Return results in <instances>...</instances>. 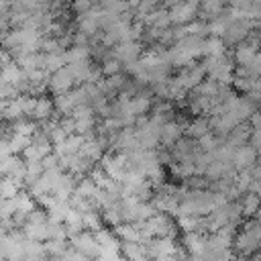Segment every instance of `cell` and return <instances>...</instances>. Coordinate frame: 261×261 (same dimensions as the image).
I'll list each match as a JSON object with an SVG mask.
<instances>
[{"label": "cell", "mask_w": 261, "mask_h": 261, "mask_svg": "<svg viewBox=\"0 0 261 261\" xmlns=\"http://www.w3.org/2000/svg\"><path fill=\"white\" fill-rule=\"evenodd\" d=\"M198 10H200V0H181L179 4L171 6L167 14L173 27H186L188 22L196 20Z\"/></svg>", "instance_id": "1"}, {"label": "cell", "mask_w": 261, "mask_h": 261, "mask_svg": "<svg viewBox=\"0 0 261 261\" xmlns=\"http://www.w3.org/2000/svg\"><path fill=\"white\" fill-rule=\"evenodd\" d=\"M204 77H206V69H204V65L194 61V63L181 67V71H179V75H177L175 80H177V84H179L186 92H192L196 86H200V84L204 82Z\"/></svg>", "instance_id": "2"}, {"label": "cell", "mask_w": 261, "mask_h": 261, "mask_svg": "<svg viewBox=\"0 0 261 261\" xmlns=\"http://www.w3.org/2000/svg\"><path fill=\"white\" fill-rule=\"evenodd\" d=\"M71 245H73V251H77L86 259H98L100 255V247L96 243L94 232H88V230L77 232L75 237H71Z\"/></svg>", "instance_id": "3"}, {"label": "cell", "mask_w": 261, "mask_h": 261, "mask_svg": "<svg viewBox=\"0 0 261 261\" xmlns=\"http://www.w3.org/2000/svg\"><path fill=\"white\" fill-rule=\"evenodd\" d=\"M141 43L139 41H126V43H118L116 47H112V57L118 59L122 65L135 63L141 59Z\"/></svg>", "instance_id": "4"}, {"label": "cell", "mask_w": 261, "mask_h": 261, "mask_svg": "<svg viewBox=\"0 0 261 261\" xmlns=\"http://www.w3.org/2000/svg\"><path fill=\"white\" fill-rule=\"evenodd\" d=\"M232 247H234V251H237V257H251V255H255V253H259V251H261V247H259L257 239H255L251 232L243 230V228L234 234Z\"/></svg>", "instance_id": "5"}, {"label": "cell", "mask_w": 261, "mask_h": 261, "mask_svg": "<svg viewBox=\"0 0 261 261\" xmlns=\"http://www.w3.org/2000/svg\"><path fill=\"white\" fill-rule=\"evenodd\" d=\"M257 151L249 145V143H245V145H241V147H237L234 151H232V165L237 167V171H247V169H251L255 163H257Z\"/></svg>", "instance_id": "6"}, {"label": "cell", "mask_w": 261, "mask_h": 261, "mask_svg": "<svg viewBox=\"0 0 261 261\" xmlns=\"http://www.w3.org/2000/svg\"><path fill=\"white\" fill-rule=\"evenodd\" d=\"M73 86H75V82H73V75L69 73L67 67H61L59 71L51 73V75H49V82H47V88H49L55 96H57V94H65V92H69Z\"/></svg>", "instance_id": "7"}, {"label": "cell", "mask_w": 261, "mask_h": 261, "mask_svg": "<svg viewBox=\"0 0 261 261\" xmlns=\"http://www.w3.org/2000/svg\"><path fill=\"white\" fill-rule=\"evenodd\" d=\"M181 133H184V126H181L179 122H175V120H169V122H165V124L161 126L159 145H161V147H165V149L173 147V145H175V143L181 139Z\"/></svg>", "instance_id": "8"}, {"label": "cell", "mask_w": 261, "mask_h": 261, "mask_svg": "<svg viewBox=\"0 0 261 261\" xmlns=\"http://www.w3.org/2000/svg\"><path fill=\"white\" fill-rule=\"evenodd\" d=\"M249 137H251V126H249V122H239V124L224 137V143H226L228 147L237 149V147L249 143Z\"/></svg>", "instance_id": "9"}, {"label": "cell", "mask_w": 261, "mask_h": 261, "mask_svg": "<svg viewBox=\"0 0 261 261\" xmlns=\"http://www.w3.org/2000/svg\"><path fill=\"white\" fill-rule=\"evenodd\" d=\"M226 8L224 0H200V10H198V16L200 20H212L216 18L218 14H222Z\"/></svg>", "instance_id": "10"}, {"label": "cell", "mask_w": 261, "mask_h": 261, "mask_svg": "<svg viewBox=\"0 0 261 261\" xmlns=\"http://www.w3.org/2000/svg\"><path fill=\"white\" fill-rule=\"evenodd\" d=\"M239 206H241V214L243 218H253L255 212L261 208V198L253 192H245L241 198H239Z\"/></svg>", "instance_id": "11"}, {"label": "cell", "mask_w": 261, "mask_h": 261, "mask_svg": "<svg viewBox=\"0 0 261 261\" xmlns=\"http://www.w3.org/2000/svg\"><path fill=\"white\" fill-rule=\"evenodd\" d=\"M53 102L49 100V98H45V96H41V98H37V102H35V110H33V118H37V120H41V122H47L49 118H51V114H53Z\"/></svg>", "instance_id": "12"}, {"label": "cell", "mask_w": 261, "mask_h": 261, "mask_svg": "<svg viewBox=\"0 0 261 261\" xmlns=\"http://www.w3.org/2000/svg\"><path fill=\"white\" fill-rule=\"evenodd\" d=\"M210 133V120H208V116H198L192 124H188V137H192V139H200V137H204V135H208Z\"/></svg>", "instance_id": "13"}, {"label": "cell", "mask_w": 261, "mask_h": 261, "mask_svg": "<svg viewBox=\"0 0 261 261\" xmlns=\"http://www.w3.org/2000/svg\"><path fill=\"white\" fill-rule=\"evenodd\" d=\"M222 53H226V45L222 43L220 37H208V39H204L202 55L210 57V55H222Z\"/></svg>", "instance_id": "14"}, {"label": "cell", "mask_w": 261, "mask_h": 261, "mask_svg": "<svg viewBox=\"0 0 261 261\" xmlns=\"http://www.w3.org/2000/svg\"><path fill=\"white\" fill-rule=\"evenodd\" d=\"M84 228H90V230H100L102 228V218L98 214V210H90V212H84Z\"/></svg>", "instance_id": "15"}, {"label": "cell", "mask_w": 261, "mask_h": 261, "mask_svg": "<svg viewBox=\"0 0 261 261\" xmlns=\"http://www.w3.org/2000/svg\"><path fill=\"white\" fill-rule=\"evenodd\" d=\"M100 69V73L102 75H114V73H120V69H122V63L118 61V59H114V57H110V59H106V61H102V65L98 67Z\"/></svg>", "instance_id": "16"}, {"label": "cell", "mask_w": 261, "mask_h": 261, "mask_svg": "<svg viewBox=\"0 0 261 261\" xmlns=\"http://www.w3.org/2000/svg\"><path fill=\"white\" fill-rule=\"evenodd\" d=\"M157 2H159V0H139V6L135 8V16L141 18V16L153 12V10L157 8Z\"/></svg>", "instance_id": "17"}, {"label": "cell", "mask_w": 261, "mask_h": 261, "mask_svg": "<svg viewBox=\"0 0 261 261\" xmlns=\"http://www.w3.org/2000/svg\"><path fill=\"white\" fill-rule=\"evenodd\" d=\"M232 86H234L239 92L247 94V92L253 88V77H247V75H234V80H232Z\"/></svg>", "instance_id": "18"}, {"label": "cell", "mask_w": 261, "mask_h": 261, "mask_svg": "<svg viewBox=\"0 0 261 261\" xmlns=\"http://www.w3.org/2000/svg\"><path fill=\"white\" fill-rule=\"evenodd\" d=\"M92 8H94L92 0H71V10H73L77 16L86 14V12H88V10H92Z\"/></svg>", "instance_id": "19"}, {"label": "cell", "mask_w": 261, "mask_h": 261, "mask_svg": "<svg viewBox=\"0 0 261 261\" xmlns=\"http://www.w3.org/2000/svg\"><path fill=\"white\" fill-rule=\"evenodd\" d=\"M249 126H251V130H255V128H261V110H255L251 116H249Z\"/></svg>", "instance_id": "20"}, {"label": "cell", "mask_w": 261, "mask_h": 261, "mask_svg": "<svg viewBox=\"0 0 261 261\" xmlns=\"http://www.w3.org/2000/svg\"><path fill=\"white\" fill-rule=\"evenodd\" d=\"M249 192H253V194H257L261 198V179H253L251 186H249Z\"/></svg>", "instance_id": "21"}, {"label": "cell", "mask_w": 261, "mask_h": 261, "mask_svg": "<svg viewBox=\"0 0 261 261\" xmlns=\"http://www.w3.org/2000/svg\"><path fill=\"white\" fill-rule=\"evenodd\" d=\"M251 90H253V92H257V94L261 96V75L253 80V88H251ZM251 90H249V92H251Z\"/></svg>", "instance_id": "22"}, {"label": "cell", "mask_w": 261, "mask_h": 261, "mask_svg": "<svg viewBox=\"0 0 261 261\" xmlns=\"http://www.w3.org/2000/svg\"><path fill=\"white\" fill-rule=\"evenodd\" d=\"M253 218H255V220H257V222H261V208H259V210H257V212H255V216H253Z\"/></svg>", "instance_id": "23"}, {"label": "cell", "mask_w": 261, "mask_h": 261, "mask_svg": "<svg viewBox=\"0 0 261 261\" xmlns=\"http://www.w3.org/2000/svg\"><path fill=\"white\" fill-rule=\"evenodd\" d=\"M165 2H169V0H163V4H165Z\"/></svg>", "instance_id": "24"}, {"label": "cell", "mask_w": 261, "mask_h": 261, "mask_svg": "<svg viewBox=\"0 0 261 261\" xmlns=\"http://www.w3.org/2000/svg\"><path fill=\"white\" fill-rule=\"evenodd\" d=\"M259 110H261V102H259Z\"/></svg>", "instance_id": "25"}]
</instances>
